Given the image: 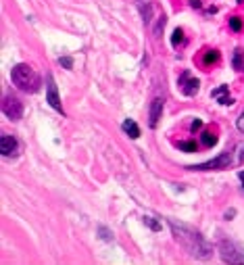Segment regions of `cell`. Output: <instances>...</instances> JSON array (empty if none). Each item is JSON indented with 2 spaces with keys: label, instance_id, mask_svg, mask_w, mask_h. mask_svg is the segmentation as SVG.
Wrapping results in <instances>:
<instances>
[{
  "label": "cell",
  "instance_id": "6da1fadb",
  "mask_svg": "<svg viewBox=\"0 0 244 265\" xmlns=\"http://www.w3.org/2000/svg\"><path fill=\"white\" fill-rule=\"evenodd\" d=\"M169 226L173 230V236H176V240L190 253L192 257L207 259L209 255H211V247H209V243L199 232H194L192 228L184 226V224H178V222H173V220L169 222Z\"/></svg>",
  "mask_w": 244,
  "mask_h": 265
},
{
  "label": "cell",
  "instance_id": "7a4b0ae2",
  "mask_svg": "<svg viewBox=\"0 0 244 265\" xmlns=\"http://www.w3.org/2000/svg\"><path fill=\"white\" fill-rule=\"evenodd\" d=\"M10 79H13V84L27 92V94H33V92H38L40 88V75L36 73V69L29 67L27 63H19L13 67V71H10Z\"/></svg>",
  "mask_w": 244,
  "mask_h": 265
},
{
  "label": "cell",
  "instance_id": "3957f363",
  "mask_svg": "<svg viewBox=\"0 0 244 265\" xmlns=\"http://www.w3.org/2000/svg\"><path fill=\"white\" fill-rule=\"evenodd\" d=\"M232 165V153H222L219 157H215L213 161H207L201 165H192V171H209V169H228Z\"/></svg>",
  "mask_w": 244,
  "mask_h": 265
},
{
  "label": "cell",
  "instance_id": "277c9868",
  "mask_svg": "<svg viewBox=\"0 0 244 265\" xmlns=\"http://www.w3.org/2000/svg\"><path fill=\"white\" fill-rule=\"evenodd\" d=\"M219 251H222V259L226 263H244V249L234 243H222Z\"/></svg>",
  "mask_w": 244,
  "mask_h": 265
},
{
  "label": "cell",
  "instance_id": "5b68a950",
  "mask_svg": "<svg viewBox=\"0 0 244 265\" xmlns=\"http://www.w3.org/2000/svg\"><path fill=\"white\" fill-rule=\"evenodd\" d=\"M2 111H4L6 117L13 119V121L23 117V105H21V100L17 96H6L4 102H2Z\"/></svg>",
  "mask_w": 244,
  "mask_h": 265
},
{
  "label": "cell",
  "instance_id": "8992f818",
  "mask_svg": "<svg viewBox=\"0 0 244 265\" xmlns=\"http://www.w3.org/2000/svg\"><path fill=\"white\" fill-rule=\"evenodd\" d=\"M178 84H180V88H182V92H184L186 96H194L196 92H199V88H201V82H199L196 77H190L188 71H184V73L180 75Z\"/></svg>",
  "mask_w": 244,
  "mask_h": 265
},
{
  "label": "cell",
  "instance_id": "52a82bcc",
  "mask_svg": "<svg viewBox=\"0 0 244 265\" xmlns=\"http://www.w3.org/2000/svg\"><path fill=\"white\" fill-rule=\"evenodd\" d=\"M46 100H48V105L63 113V105H61V98H59V90H56V84H54V77L48 75V86H46Z\"/></svg>",
  "mask_w": 244,
  "mask_h": 265
},
{
  "label": "cell",
  "instance_id": "ba28073f",
  "mask_svg": "<svg viewBox=\"0 0 244 265\" xmlns=\"http://www.w3.org/2000/svg\"><path fill=\"white\" fill-rule=\"evenodd\" d=\"M17 148H19V144L15 138L10 134H2V138H0V153L4 157H13V155H17Z\"/></svg>",
  "mask_w": 244,
  "mask_h": 265
},
{
  "label": "cell",
  "instance_id": "9c48e42d",
  "mask_svg": "<svg viewBox=\"0 0 244 265\" xmlns=\"http://www.w3.org/2000/svg\"><path fill=\"white\" fill-rule=\"evenodd\" d=\"M163 105H165V100H163V98H155L153 105H150V117H148L150 128H157V123L161 119V113H163Z\"/></svg>",
  "mask_w": 244,
  "mask_h": 265
},
{
  "label": "cell",
  "instance_id": "30bf717a",
  "mask_svg": "<svg viewBox=\"0 0 244 265\" xmlns=\"http://www.w3.org/2000/svg\"><path fill=\"white\" fill-rule=\"evenodd\" d=\"M211 96L217 98V100L222 102V105H226V107H228V105H234V98H232V96L228 94V86H219L217 90L211 92Z\"/></svg>",
  "mask_w": 244,
  "mask_h": 265
},
{
  "label": "cell",
  "instance_id": "8fae6325",
  "mask_svg": "<svg viewBox=\"0 0 244 265\" xmlns=\"http://www.w3.org/2000/svg\"><path fill=\"white\" fill-rule=\"evenodd\" d=\"M123 132L130 138H134V140H136V138H140V128H138V123L134 119H125L123 121Z\"/></svg>",
  "mask_w": 244,
  "mask_h": 265
},
{
  "label": "cell",
  "instance_id": "7c38bea8",
  "mask_svg": "<svg viewBox=\"0 0 244 265\" xmlns=\"http://www.w3.org/2000/svg\"><path fill=\"white\" fill-rule=\"evenodd\" d=\"M203 144L205 146H215L217 144V134L215 132H203Z\"/></svg>",
  "mask_w": 244,
  "mask_h": 265
},
{
  "label": "cell",
  "instance_id": "4fadbf2b",
  "mask_svg": "<svg viewBox=\"0 0 244 265\" xmlns=\"http://www.w3.org/2000/svg\"><path fill=\"white\" fill-rule=\"evenodd\" d=\"M217 61H219V52L217 50H207V54H205V65H213Z\"/></svg>",
  "mask_w": 244,
  "mask_h": 265
},
{
  "label": "cell",
  "instance_id": "5bb4252c",
  "mask_svg": "<svg viewBox=\"0 0 244 265\" xmlns=\"http://www.w3.org/2000/svg\"><path fill=\"white\" fill-rule=\"evenodd\" d=\"M234 69L236 71H242V50L240 48H236V52H234Z\"/></svg>",
  "mask_w": 244,
  "mask_h": 265
},
{
  "label": "cell",
  "instance_id": "9a60e30c",
  "mask_svg": "<svg viewBox=\"0 0 244 265\" xmlns=\"http://www.w3.org/2000/svg\"><path fill=\"white\" fill-rule=\"evenodd\" d=\"M180 151H186V153H196V142H180Z\"/></svg>",
  "mask_w": 244,
  "mask_h": 265
},
{
  "label": "cell",
  "instance_id": "2e32d148",
  "mask_svg": "<svg viewBox=\"0 0 244 265\" xmlns=\"http://www.w3.org/2000/svg\"><path fill=\"white\" fill-rule=\"evenodd\" d=\"M144 224H146L150 230H155V232H159V230H161V224H159V222H155L153 217H144Z\"/></svg>",
  "mask_w": 244,
  "mask_h": 265
},
{
  "label": "cell",
  "instance_id": "e0dca14e",
  "mask_svg": "<svg viewBox=\"0 0 244 265\" xmlns=\"http://www.w3.org/2000/svg\"><path fill=\"white\" fill-rule=\"evenodd\" d=\"M230 27L234 29V31H240V29H242V21H240V17H232V19H230Z\"/></svg>",
  "mask_w": 244,
  "mask_h": 265
},
{
  "label": "cell",
  "instance_id": "ac0fdd59",
  "mask_svg": "<svg viewBox=\"0 0 244 265\" xmlns=\"http://www.w3.org/2000/svg\"><path fill=\"white\" fill-rule=\"evenodd\" d=\"M182 40H184V31H182V29H176V31H173V38H171V44H173V46H178V44H180Z\"/></svg>",
  "mask_w": 244,
  "mask_h": 265
},
{
  "label": "cell",
  "instance_id": "d6986e66",
  "mask_svg": "<svg viewBox=\"0 0 244 265\" xmlns=\"http://www.w3.org/2000/svg\"><path fill=\"white\" fill-rule=\"evenodd\" d=\"M59 63H61L63 67H67V69H71V67H73V59H71V56H61Z\"/></svg>",
  "mask_w": 244,
  "mask_h": 265
},
{
  "label": "cell",
  "instance_id": "ffe728a7",
  "mask_svg": "<svg viewBox=\"0 0 244 265\" xmlns=\"http://www.w3.org/2000/svg\"><path fill=\"white\" fill-rule=\"evenodd\" d=\"M203 128V119H194L192 121V132H199Z\"/></svg>",
  "mask_w": 244,
  "mask_h": 265
},
{
  "label": "cell",
  "instance_id": "44dd1931",
  "mask_svg": "<svg viewBox=\"0 0 244 265\" xmlns=\"http://www.w3.org/2000/svg\"><path fill=\"white\" fill-rule=\"evenodd\" d=\"M236 125H238V130H240V132L244 134V113H242L240 117H238V123H236Z\"/></svg>",
  "mask_w": 244,
  "mask_h": 265
},
{
  "label": "cell",
  "instance_id": "7402d4cb",
  "mask_svg": "<svg viewBox=\"0 0 244 265\" xmlns=\"http://www.w3.org/2000/svg\"><path fill=\"white\" fill-rule=\"evenodd\" d=\"M100 234H102V238H104V240H111V234H109L104 228H100Z\"/></svg>",
  "mask_w": 244,
  "mask_h": 265
},
{
  "label": "cell",
  "instance_id": "603a6c76",
  "mask_svg": "<svg viewBox=\"0 0 244 265\" xmlns=\"http://www.w3.org/2000/svg\"><path fill=\"white\" fill-rule=\"evenodd\" d=\"M232 217H236V211H234V209H230V211H226V220H232Z\"/></svg>",
  "mask_w": 244,
  "mask_h": 265
},
{
  "label": "cell",
  "instance_id": "cb8c5ba5",
  "mask_svg": "<svg viewBox=\"0 0 244 265\" xmlns=\"http://www.w3.org/2000/svg\"><path fill=\"white\" fill-rule=\"evenodd\" d=\"M194 8H201V2H199V0H192V2H190Z\"/></svg>",
  "mask_w": 244,
  "mask_h": 265
},
{
  "label": "cell",
  "instance_id": "d4e9b609",
  "mask_svg": "<svg viewBox=\"0 0 244 265\" xmlns=\"http://www.w3.org/2000/svg\"><path fill=\"white\" fill-rule=\"evenodd\" d=\"M240 182H242V190H244V171H240Z\"/></svg>",
  "mask_w": 244,
  "mask_h": 265
}]
</instances>
